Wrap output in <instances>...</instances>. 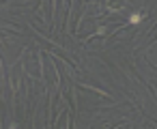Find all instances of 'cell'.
<instances>
[{
	"label": "cell",
	"instance_id": "cell-1",
	"mask_svg": "<svg viewBox=\"0 0 157 129\" xmlns=\"http://www.w3.org/2000/svg\"><path fill=\"white\" fill-rule=\"evenodd\" d=\"M140 20H142V15H140V13H133L131 17H129V22H131V24H140Z\"/></svg>",
	"mask_w": 157,
	"mask_h": 129
}]
</instances>
